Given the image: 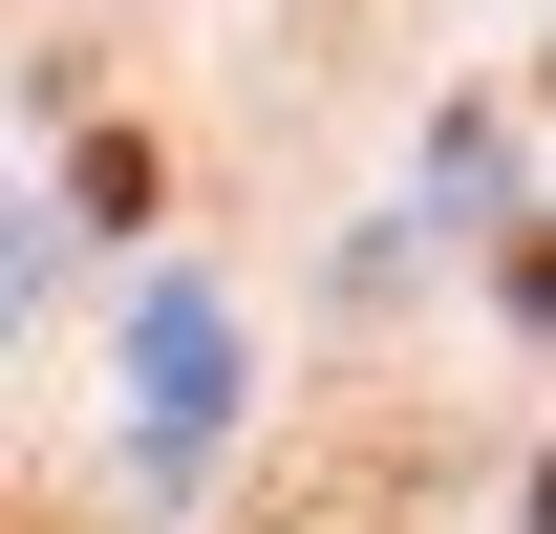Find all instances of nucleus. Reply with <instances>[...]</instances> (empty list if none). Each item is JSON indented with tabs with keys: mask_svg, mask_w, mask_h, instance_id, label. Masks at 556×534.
Listing matches in <instances>:
<instances>
[]
</instances>
